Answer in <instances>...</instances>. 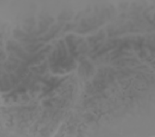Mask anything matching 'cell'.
Listing matches in <instances>:
<instances>
[{
	"label": "cell",
	"mask_w": 155,
	"mask_h": 137,
	"mask_svg": "<svg viewBox=\"0 0 155 137\" xmlns=\"http://www.w3.org/2000/svg\"><path fill=\"white\" fill-rule=\"evenodd\" d=\"M13 35L15 38L20 40L22 42H27V43H35L36 39H35L33 36L34 35L28 34L25 32L19 29H15L13 32Z\"/></svg>",
	"instance_id": "obj_1"
},
{
	"label": "cell",
	"mask_w": 155,
	"mask_h": 137,
	"mask_svg": "<svg viewBox=\"0 0 155 137\" xmlns=\"http://www.w3.org/2000/svg\"><path fill=\"white\" fill-rule=\"evenodd\" d=\"M81 41L82 39L81 38H76L72 35H69L66 37V41L69 46V51L74 56H75L77 54L75 51L77 46L81 42Z\"/></svg>",
	"instance_id": "obj_2"
},
{
	"label": "cell",
	"mask_w": 155,
	"mask_h": 137,
	"mask_svg": "<svg viewBox=\"0 0 155 137\" xmlns=\"http://www.w3.org/2000/svg\"><path fill=\"white\" fill-rule=\"evenodd\" d=\"M62 25H61V24H59L58 25H54V27H52L48 34L45 35V36H43V38H40V41H47L51 40V38H54V36L56 35V33L59 31Z\"/></svg>",
	"instance_id": "obj_3"
},
{
	"label": "cell",
	"mask_w": 155,
	"mask_h": 137,
	"mask_svg": "<svg viewBox=\"0 0 155 137\" xmlns=\"http://www.w3.org/2000/svg\"><path fill=\"white\" fill-rule=\"evenodd\" d=\"M92 68L90 63L85 62L81 65L79 68V73L82 75L88 76L92 73Z\"/></svg>",
	"instance_id": "obj_4"
},
{
	"label": "cell",
	"mask_w": 155,
	"mask_h": 137,
	"mask_svg": "<svg viewBox=\"0 0 155 137\" xmlns=\"http://www.w3.org/2000/svg\"><path fill=\"white\" fill-rule=\"evenodd\" d=\"M118 43L117 40H110L107 42V44L102 47V49L98 52L97 55H101L104 52L110 50L111 49L114 48Z\"/></svg>",
	"instance_id": "obj_5"
},
{
	"label": "cell",
	"mask_w": 155,
	"mask_h": 137,
	"mask_svg": "<svg viewBox=\"0 0 155 137\" xmlns=\"http://www.w3.org/2000/svg\"><path fill=\"white\" fill-rule=\"evenodd\" d=\"M8 77V76L7 75H5L1 79V90L3 91L9 90L12 87V85L13 84L11 79Z\"/></svg>",
	"instance_id": "obj_6"
},
{
	"label": "cell",
	"mask_w": 155,
	"mask_h": 137,
	"mask_svg": "<svg viewBox=\"0 0 155 137\" xmlns=\"http://www.w3.org/2000/svg\"><path fill=\"white\" fill-rule=\"evenodd\" d=\"M104 33L100 32L99 34L95 35V36H91L88 38V41L89 43L92 45H94V44H97L98 41L102 40L104 38Z\"/></svg>",
	"instance_id": "obj_7"
},
{
	"label": "cell",
	"mask_w": 155,
	"mask_h": 137,
	"mask_svg": "<svg viewBox=\"0 0 155 137\" xmlns=\"http://www.w3.org/2000/svg\"><path fill=\"white\" fill-rule=\"evenodd\" d=\"M43 45V44H35V43L27 45L25 47V49L29 52H35L38 51V49Z\"/></svg>",
	"instance_id": "obj_8"
},
{
	"label": "cell",
	"mask_w": 155,
	"mask_h": 137,
	"mask_svg": "<svg viewBox=\"0 0 155 137\" xmlns=\"http://www.w3.org/2000/svg\"><path fill=\"white\" fill-rule=\"evenodd\" d=\"M33 25H34L33 19H29L25 22V24L24 25V28L25 29V31L28 32L30 33L32 30Z\"/></svg>",
	"instance_id": "obj_9"
},
{
	"label": "cell",
	"mask_w": 155,
	"mask_h": 137,
	"mask_svg": "<svg viewBox=\"0 0 155 137\" xmlns=\"http://www.w3.org/2000/svg\"><path fill=\"white\" fill-rule=\"evenodd\" d=\"M17 67V64L13 62L12 63H6L5 65V68L8 71H12L16 68Z\"/></svg>",
	"instance_id": "obj_10"
}]
</instances>
